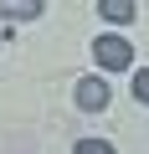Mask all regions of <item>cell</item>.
Returning <instances> with one entry per match:
<instances>
[{
	"instance_id": "cell-2",
	"label": "cell",
	"mask_w": 149,
	"mask_h": 154,
	"mask_svg": "<svg viewBox=\"0 0 149 154\" xmlns=\"http://www.w3.org/2000/svg\"><path fill=\"white\" fill-rule=\"evenodd\" d=\"M77 108L82 113H103L108 108V82H103V77H82V82H77Z\"/></svg>"
},
{
	"instance_id": "cell-3",
	"label": "cell",
	"mask_w": 149,
	"mask_h": 154,
	"mask_svg": "<svg viewBox=\"0 0 149 154\" xmlns=\"http://www.w3.org/2000/svg\"><path fill=\"white\" fill-rule=\"evenodd\" d=\"M0 16H11V21H36V16H41V0H0Z\"/></svg>"
},
{
	"instance_id": "cell-5",
	"label": "cell",
	"mask_w": 149,
	"mask_h": 154,
	"mask_svg": "<svg viewBox=\"0 0 149 154\" xmlns=\"http://www.w3.org/2000/svg\"><path fill=\"white\" fill-rule=\"evenodd\" d=\"M72 154H118L108 139H77V149H72Z\"/></svg>"
},
{
	"instance_id": "cell-6",
	"label": "cell",
	"mask_w": 149,
	"mask_h": 154,
	"mask_svg": "<svg viewBox=\"0 0 149 154\" xmlns=\"http://www.w3.org/2000/svg\"><path fill=\"white\" fill-rule=\"evenodd\" d=\"M134 98H139V103H149V67H139V72H134Z\"/></svg>"
},
{
	"instance_id": "cell-4",
	"label": "cell",
	"mask_w": 149,
	"mask_h": 154,
	"mask_svg": "<svg viewBox=\"0 0 149 154\" xmlns=\"http://www.w3.org/2000/svg\"><path fill=\"white\" fill-rule=\"evenodd\" d=\"M98 16H108L113 26H123V21H134V16H139V5H134V0H103Z\"/></svg>"
},
{
	"instance_id": "cell-1",
	"label": "cell",
	"mask_w": 149,
	"mask_h": 154,
	"mask_svg": "<svg viewBox=\"0 0 149 154\" xmlns=\"http://www.w3.org/2000/svg\"><path fill=\"white\" fill-rule=\"evenodd\" d=\"M93 57H98L103 72H123V67L134 62V46H129L123 36H98V41H93Z\"/></svg>"
}]
</instances>
